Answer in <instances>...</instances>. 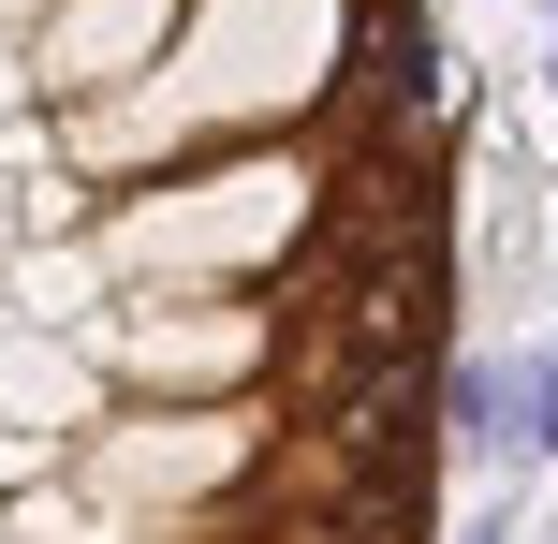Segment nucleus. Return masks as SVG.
<instances>
[{
  "label": "nucleus",
  "mask_w": 558,
  "mask_h": 544,
  "mask_svg": "<svg viewBox=\"0 0 558 544\" xmlns=\"http://www.w3.org/2000/svg\"><path fill=\"white\" fill-rule=\"evenodd\" d=\"M500 442H530V457H558V353H544V368H530V412H514Z\"/></svg>",
  "instance_id": "nucleus-1"
},
{
  "label": "nucleus",
  "mask_w": 558,
  "mask_h": 544,
  "mask_svg": "<svg viewBox=\"0 0 558 544\" xmlns=\"http://www.w3.org/2000/svg\"><path fill=\"white\" fill-rule=\"evenodd\" d=\"M471 544H500V530H471Z\"/></svg>",
  "instance_id": "nucleus-2"
}]
</instances>
